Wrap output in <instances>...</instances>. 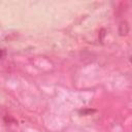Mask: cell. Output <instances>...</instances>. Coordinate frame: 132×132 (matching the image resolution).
Listing matches in <instances>:
<instances>
[{
	"mask_svg": "<svg viewBox=\"0 0 132 132\" xmlns=\"http://www.w3.org/2000/svg\"><path fill=\"white\" fill-rule=\"evenodd\" d=\"M120 33L123 35V34H126L127 33V31H128V27H127V25H126V23H122L121 25H120Z\"/></svg>",
	"mask_w": 132,
	"mask_h": 132,
	"instance_id": "cell-1",
	"label": "cell"
}]
</instances>
